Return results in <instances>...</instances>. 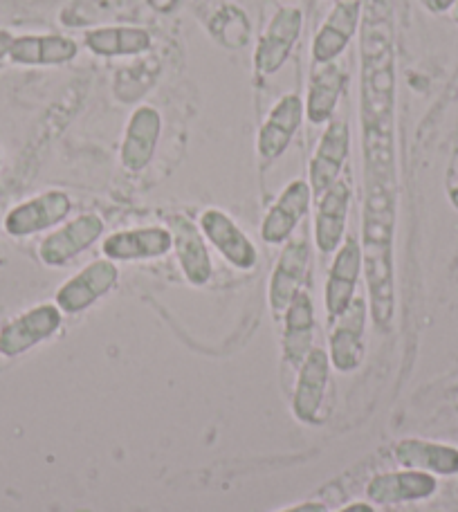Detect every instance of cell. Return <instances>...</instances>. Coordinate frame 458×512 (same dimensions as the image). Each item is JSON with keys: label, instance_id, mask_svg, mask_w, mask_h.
I'll list each match as a JSON object with an SVG mask.
<instances>
[{"label": "cell", "instance_id": "obj_1", "mask_svg": "<svg viewBox=\"0 0 458 512\" xmlns=\"http://www.w3.org/2000/svg\"><path fill=\"white\" fill-rule=\"evenodd\" d=\"M360 124L366 180H396V39L389 0H364Z\"/></svg>", "mask_w": 458, "mask_h": 512}, {"label": "cell", "instance_id": "obj_2", "mask_svg": "<svg viewBox=\"0 0 458 512\" xmlns=\"http://www.w3.org/2000/svg\"><path fill=\"white\" fill-rule=\"evenodd\" d=\"M362 212V272L375 326L387 331L396 313V180H366Z\"/></svg>", "mask_w": 458, "mask_h": 512}, {"label": "cell", "instance_id": "obj_3", "mask_svg": "<svg viewBox=\"0 0 458 512\" xmlns=\"http://www.w3.org/2000/svg\"><path fill=\"white\" fill-rule=\"evenodd\" d=\"M304 32V12L299 7H279L263 27L254 48V70L261 77H274L286 66Z\"/></svg>", "mask_w": 458, "mask_h": 512}, {"label": "cell", "instance_id": "obj_4", "mask_svg": "<svg viewBox=\"0 0 458 512\" xmlns=\"http://www.w3.org/2000/svg\"><path fill=\"white\" fill-rule=\"evenodd\" d=\"M72 212V200L61 189H50L43 194L23 200L5 216V232L14 239H27L52 227L61 225Z\"/></svg>", "mask_w": 458, "mask_h": 512}, {"label": "cell", "instance_id": "obj_5", "mask_svg": "<svg viewBox=\"0 0 458 512\" xmlns=\"http://www.w3.org/2000/svg\"><path fill=\"white\" fill-rule=\"evenodd\" d=\"M63 313L57 304H39L9 319L0 328V355L18 358L59 333Z\"/></svg>", "mask_w": 458, "mask_h": 512}, {"label": "cell", "instance_id": "obj_6", "mask_svg": "<svg viewBox=\"0 0 458 512\" xmlns=\"http://www.w3.org/2000/svg\"><path fill=\"white\" fill-rule=\"evenodd\" d=\"M306 120L304 99L297 93L279 97L256 135V153L263 162H277L290 149L292 140Z\"/></svg>", "mask_w": 458, "mask_h": 512}, {"label": "cell", "instance_id": "obj_7", "mask_svg": "<svg viewBox=\"0 0 458 512\" xmlns=\"http://www.w3.org/2000/svg\"><path fill=\"white\" fill-rule=\"evenodd\" d=\"M104 221L97 214H81L66 225L57 227L39 243V259L48 268H63L79 254L93 248L102 239Z\"/></svg>", "mask_w": 458, "mask_h": 512}, {"label": "cell", "instance_id": "obj_8", "mask_svg": "<svg viewBox=\"0 0 458 512\" xmlns=\"http://www.w3.org/2000/svg\"><path fill=\"white\" fill-rule=\"evenodd\" d=\"M117 279L119 270L113 261H93L63 283L57 290L54 304L59 306L63 315H79L106 297L117 286Z\"/></svg>", "mask_w": 458, "mask_h": 512}, {"label": "cell", "instance_id": "obj_9", "mask_svg": "<svg viewBox=\"0 0 458 512\" xmlns=\"http://www.w3.org/2000/svg\"><path fill=\"white\" fill-rule=\"evenodd\" d=\"M310 265V243L308 236L301 234L290 239L283 248L277 265H274L270 288H268V301L272 315L281 319L290 301L295 299L301 290H304V281L308 277Z\"/></svg>", "mask_w": 458, "mask_h": 512}, {"label": "cell", "instance_id": "obj_10", "mask_svg": "<svg viewBox=\"0 0 458 512\" xmlns=\"http://www.w3.org/2000/svg\"><path fill=\"white\" fill-rule=\"evenodd\" d=\"M348 153H351V128H348L346 120L333 117L326 124L322 137H319V144L308 167V185L313 189V196L319 198L328 187H333L342 178Z\"/></svg>", "mask_w": 458, "mask_h": 512}, {"label": "cell", "instance_id": "obj_11", "mask_svg": "<svg viewBox=\"0 0 458 512\" xmlns=\"http://www.w3.org/2000/svg\"><path fill=\"white\" fill-rule=\"evenodd\" d=\"M362 9L364 0H337L310 45L313 63H333L342 57L360 32Z\"/></svg>", "mask_w": 458, "mask_h": 512}, {"label": "cell", "instance_id": "obj_12", "mask_svg": "<svg viewBox=\"0 0 458 512\" xmlns=\"http://www.w3.org/2000/svg\"><path fill=\"white\" fill-rule=\"evenodd\" d=\"M200 232L205 234L207 243H212L223 259L234 265L236 270H252L259 261L254 243L241 227L234 223V218L225 214L223 209L209 207L200 214Z\"/></svg>", "mask_w": 458, "mask_h": 512}, {"label": "cell", "instance_id": "obj_13", "mask_svg": "<svg viewBox=\"0 0 458 512\" xmlns=\"http://www.w3.org/2000/svg\"><path fill=\"white\" fill-rule=\"evenodd\" d=\"M362 274V248L360 241L355 236H348V239L340 245V250L335 252V259L331 263V270H328L326 279V290H324V304L328 317L340 319L348 306L353 304L357 297V281H360Z\"/></svg>", "mask_w": 458, "mask_h": 512}, {"label": "cell", "instance_id": "obj_14", "mask_svg": "<svg viewBox=\"0 0 458 512\" xmlns=\"http://www.w3.org/2000/svg\"><path fill=\"white\" fill-rule=\"evenodd\" d=\"M313 203V189L308 180H292L274 200L270 212L265 214L261 223V239L270 245H283L290 241L299 223L304 221Z\"/></svg>", "mask_w": 458, "mask_h": 512}, {"label": "cell", "instance_id": "obj_15", "mask_svg": "<svg viewBox=\"0 0 458 512\" xmlns=\"http://www.w3.org/2000/svg\"><path fill=\"white\" fill-rule=\"evenodd\" d=\"M162 135V115L158 108L140 106L128 117L122 149H119V162L131 173L144 171L155 158L158 142Z\"/></svg>", "mask_w": 458, "mask_h": 512}, {"label": "cell", "instance_id": "obj_16", "mask_svg": "<svg viewBox=\"0 0 458 512\" xmlns=\"http://www.w3.org/2000/svg\"><path fill=\"white\" fill-rule=\"evenodd\" d=\"M328 376H331V358L324 349L315 346L313 351L306 355V360L299 367L297 389L292 396V414L297 420L308 425H319V411L326 400L328 389Z\"/></svg>", "mask_w": 458, "mask_h": 512}, {"label": "cell", "instance_id": "obj_17", "mask_svg": "<svg viewBox=\"0 0 458 512\" xmlns=\"http://www.w3.org/2000/svg\"><path fill=\"white\" fill-rule=\"evenodd\" d=\"M369 306L362 297H355L346 313L335 319V328L328 337V358L331 364L342 373H351L364 358V331Z\"/></svg>", "mask_w": 458, "mask_h": 512}, {"label": "cell", "instance_id": "obj_18", "mask_svg": "<svg viewBox=\"0 0 458 512\" xmlns=\"http://www.w3.org/2000/svg\"><path fill=\"white\" fill-rule=\"evenodd\" d=\"M169 232L173 239V250H176L178 256V265L182 274H185V279L191 286H207L214 274V265L205 234L200 232V227H196L182 214L171 216Z\"/></svg>", "mask_w": 458, "mask_h": 512}, {"label": "cell", "instance_id": "obj_19", "mask_svg": "<svg viewBox=\"0 0 458 512\" xmlns=\"http://www.w3.org/2000/svg\"><path fill=\"white\" fill-rule=\"evenodd\" d=\"M79 43L66 34H21L14 36L7 59L14 66L27 68H54L75 61Z\"/></svg>", "mask_w": 458, "mask_h": 512}, {"label": "cell", "instance_id": "obj_20", "mask_svg": "<svg viewBox=\"0 0 458 512\" xmlns=\"http://www.w3.org/2000/svg\"><path fill=\"white\" fill-rule=\"evenodd\" d=\"M348 84V72L340 63H315L308 77L306 120L315 126H326L335 117L337 106Z\"/></svg>", "mask_w": 458, "mask_h": 512}, {"label": "cell", "instance_id": "obj_21", "mask_svg": "<svg viewBox=\"0 0 458 512\" xmlns=\"http://www.w3.org/2000/svg\"><path fill=\"white\" fill-rule=\"evenodd\" d=\"M108 261H149L162 259L173 250V239L169 227H135V230H122L106 236L102 245Z\"/></svg>", "mask_w": 458, "mask_h": 512}, {"label": "cell", "instance_id": "obj_22", "mask_svg": "<svg viewBox=\"0 0 458 512\" xmlns=\"http://www.w3.org/2000/svg\"><path fill=\"white\" fill-rule=\"evenodd\" d=\"M438 490V481L434 474L418 470H400L384 472L373 477L366 486V497L371 504L396 506L409 504V501H425L434 497Z\"/></svg>", "mask_w": 458, "mask_h": 512}, {"label": "cell", "instance_id": "obj_23", "mask_svg": "<svg viewBox=\"0 0 458 512\" xmlns=\"http://www.w3.org/2000/svg\"><path fill=\"white\" fill-rule=\"evenodd\" d=\"M351 187L346 180H337L317 200L315 214V243L322 254H333L340 250L346 234L348 207H351Z\"/></svg>", "mask_w": 458, "mask_h": 512}, {"label": "cell", "instance_id": "obj_24", "mask_svg": "<svg viewBox=\"0 0 458 512\" xmlns=\"http://www.w3.org/2000/svg\"><path fill=\"white\" fill-rule=\"evenodd\" d=\"M283 358L290 367H301L306 355L315 349V306L313 297L306 290L290 301L283 313Z\"/></svg>", "mask_w": 458, "mask_h": 512}, {"label": "cell", "instance_id": "obj_25", "mask_svg": "<svg viewBox=\"0 0 458 512\" xmlns=\"http://www.w3.org/2000/svg\"><path fill=\"white\" fill-rule=\"evenodd\" d=\"M84 45L95 57H140L153 48V34L135 25H102L84 32Z\"/></svg>", "mask_w": 458, "mask_h": 512}, {"label": "cell", "instance_id": "obj_26", "mask_svg": "<svg viewBox=\"0 0 458 512\" xmlns=\"http://www.w3.org/2000/svg\"><path fill=\"white\" fill-rule=\"evenodd\" d=\"M396 461L405 470L438 474V477H456L458 474V447L445 443L423 441V438H405L396 445Z\"/></svg>", "mask_w": 458, "mask_h": 512}, {"label": "cell", "instance_id": "obj_27", "mask_svg": "<svg viewBox=\"0 0 458 512\" xmlns=\"http://www.w3.org/2000/svg\"><path fill=\"white\" fill-rule=\"evenodd\" d=\"M209 32L214 39L229 50H241L250 41V21L241 7L225 3L214 12L209 21Z\"/></svg>", "mask_w": 458, "mask_h": 512}, {"label": "cell", "instance_id": "obj_28", "mask_svg": "<svg viewBox=\"0 0 458 512\" xmlns=\"http://www.w3.org/2000/svg\"><path fill=\"white\" fill-rule=\"evenodd\" d=\"M458 3V0H425V7L432 14H445L452 12V7Z\"/></svg>", "mask_w": 458, "mask_h": 512}, {"label": "cell", "instance_id": "obj_29", "mask_svg": "<svg viewBox=\"0 0 458 512\" xmlns=\"http://www.w3.org/2000/svg\"><path fill=\"white\" fill-rule=\"evenodd\" d=\"M281 512H328V508L324 504H317V501H306V504L292 506V508H286Z\"/></svg>", "mask_w": 458, "mask_h": 512}, {"label": "cell", "instance_id": "obj_30", "mask_svg": "<svg viewBox=\"0 0 458 512\" xmlns=\"http://www.w3.org/2000/svg\"><path fill=\"white\" fill-rule=\"evenodd\" d=\"M12 43H14V34L9 30H0V61L7 59Z\"/></svg>", "mask_w": 458, "mask_h": 512}, {"label": "cell", "instance_id": "obj_31", "mask_svg": "<svg viewBox=\"0 0 458 512\" xmlns=\"http://www.w3.org/2000/svg\"><path fill=\"white\" fill-rule=\"evenodd\" d=\"M155 12H162V14H169L171 9H176L180 0H146Z\"/></svg>", "mask_w": 458, "mask_h": 512}, {"label": "cell", "instance_id": "obj_32", "mask_svg": "<svg viewBox=\"0 0 458 512\" xmlns=\"http://www.w3.org/2000/svg\"><path fill=\"white\" fill-rule=\"evenodd\" d=\"M447 194H450L452 205L458 209V176H454L450 182H447Z\"/></svg>", "mask_w": 458, "mask_h": 512}, {"label": "cell", "instance_id": "obj_33", "mask_svg": "<svg viewBox=\"0 0 458 512\" xmlns=\"http://www.w3.org/2000/svg\"><path fill=\"white\" fill-rule=\"evenodd\" d=\"M340 512H375V508L371 506V504H351V506H346V508H342Z\"/></svg>", "mask_w": 458, "mask_h": 512}, {"label": "cell", "instance_id": "obj_34", "mask_svg": "<svg viewBox=\"0 0 458 512\" xmlns=\"http://www.w3.org/2000/svg\"><path fill=\"white\" fill-rule=\"evenodd\" d=\"M452 21L458 23V3L452 7Z\"/></svg>", "mask_w": 458, "mask_h": 512}, {"label": "cell", "instance_id": "obj_35", "mask_svg": "<svg viewBox=\"0 0 458 512\" xmlns=\"http://www.w3.org/2000/svg\"><path fill=\"white\" fill-rule=\"evenodd\" d=\"M0 167H3V155H0Z\"/></svg>", "mask_w": 458, "mask_h": 512}, {"label": "cell", "instance_id": "obj_36", "mask_svg": "<svg viewBox=\"0 0 458 512\" xmlns=\"http://www.w3.org/2000/svg\"><path fill=\"white\" fill-rule=\"evenodd\" d=\"M333 3H337V0H333Z\"/></svg>", "mask_w": 458, "mask_h": 512}]
</instances>
